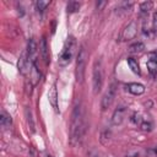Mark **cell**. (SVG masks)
Here are the masks:
<instances>
[{"label": "cell", "mask_w": 157, "mask_h": 157, "mask_svg": "<svg viewBox=\"0 0 157 157\" xmlns=\"http://www.w3.org/2000/svg\"><path fill=\"white\" fill-rule=\"evenodd\" d=\"M40 77H42V74H40L39 69L37 67V64H33L32 69H31V72H29V82H31V85L32 86L37 85L39 82Z\"/></svg>", "instance_id": "7c38bea8"}, {"label": "cell", "mask_w": 157, "mask_h": 157, "mask_svg": "<svg viewBox=\"0 0 157 157\" xmlns=\"http://www.w3.org/2000/svg\"><path fill=\"white\" fill-rule=\"evenodd\" d=\"M115 96H117V85L113 82V83H110V86L108 87V90L105 91V93L102 97V101H101L102 110H105L112 105V103L114 102Z\"/></svg>", "instance_id": "5b68a950"}, {"label": "cell", "mask_w": 157, "mask_h": 157, "mask_svg": "<svg viewBox=\"0 0 157 157\" xmlns=\"http://www.w3.org/2000/svg\"><path fill=\"white\" fill-rule=\"evenodd\" d=\"M48 101H49L50 105L53 107V109H54L56 113H59V105H58V91H56V86H55V83L52 86V88H50V91H49V93H48Z\"/></svg>", "instance_id": "30bf717a"}, {"label": "cell", "mask_w": 157, "mask_h": 157, "mask_svg": "<svg viewBox=\"0 0 157 157\" xmlns=\"http://www.w3.org/2000/svg\"><path fill=\"white\" fill-rule=\"evenodd\" d=\"M105 4H107L105 1H99V2H97V9H98V10H101Z\"/></svg>", "instance_id": "484cf974"}, {"label": "cell", "mask_w": 157, "mask_h": 157, "mask_svg": "<svg viewBox=\"0 0 157 157\" xmlns=\"http://www.w3.org/2000/svg\"><path fill=\"white\" fill-rule=\"evenodd\" d=\"M137 33V22L135 20L130 21L128 23V26L123 29V33H121V39L123 40H130L132 38H135Z\"/></svg>", "instance_id": "52a82bcc"}, {"label": "cell", "mask_w": 157, "mask_h": 157, "mask_svg": "<svg viewBox=\"0 0 157 157\" xmlns=\"http://www.w3.org/2000/svg\"><path fill=\"white\" fill-rule=\"evenodd\" d=\"M128 91L134 96H140L145 92V86L141 83H137V82H132V83L128 85Z\"/></svg>", "instance_id": "4fadbf2b"}, {"label": "cell", "mask_w": 157, "mask_h": 157, "mask_svg": "<svg viewBox=\"0 0 157 157\" xmlns=\"http://www.w3.org/2000/svg\"><path fill=\"white\" fill-rule=\"evenodd\" d=\"M25 115H26V120H27L28 129L31 130V132H34V121H33L32 112H31L29 108H26V109H25Z\"/></svg>", "instance_id": "2e32d148"}, {"label": "cell", "mask_w": 157, "mask_h": 157, "mask_svg": "<svg viewBox=\"0 0 157 157\" xmlns=\"http://www.w3.org/2000/svg\"><path fill=\"white\" fill-rule=\"evenodd\" d=\"M126 61H128V65H129V67L131 69V71H132L134 74H136V75H140V74H141L137 60H135L134 58H128Z\"/></svg>", "instance_id": "9a60e30c"}, {"label": "cell", "mask_w": 157, "mask_h": 157, "mask_svg": "<svg viewBox=\"0 0 157 157\" xmlns=\"http://www.w3.org/2000/svg\"><path fill=\"white\" fill-rule=\"evenodd\" d=\"M156 59H157V52L150 53V60H156Z\"/></svg>", "instance_id": "d4e9b609"}, {"label": "cell", "mask_w": 157, "mask_h": 157, "mask_svg": "<svg viewBox=\"0 0 157 157\" xmlns=\"http://www.w3.org/2000/svg\"><path fill=\"white\" fill-rule=\"evenodd\" d=\"M124 115H125V108L121 107V105L118 107V108L114 110V113H113L112 123H113L114 125H119V124H121L123 120H124Z\"/></svg>", "instance_id": "8fae6325"}, {"label": "cell", "mask_w": 157, "mask_h": 157, "mask_svg": "<svg viewBox=\"0 0 157 157\" xmlns=\"http://www.w3.org/2000/svg\"><path fill=\"white\" fill-rule=\"evenodd\" d=\"M75 50H76V39L72 36H69L63 45V49L59 54V59H58V64L60 66H66L71 63L74 55H75Z\"/></svg>", "instance_id": "7a4b0ae2"}, {"label": "cell", "mask_w": 157, "mask_h": 157, "mask_svg": "<svg viewBox=\"0 0 157 157\" xmlns=\"http://www.w3.org/2000/svg\"><path fill=\"white\" fill-rule=\"evenodd\" d=\"M140 128H141V130H144V131H150V130L152 129V123L148 121V120H144V121L140 124Z\"/></svg>", "instance_id": "7402d4cb"}, {"label": "cell", "mask_w": 157, "mask_h": 157, "mask_svg": "<svg viewBox=\"0 0 157 157\" xmlns=\"http://www.w3.org/2000/svg\"><path fill=\"white\" fill-rule=\"evenodd\" d=\"M37 44L34 42L33 38H31L28 40V45H27V54H28V58L31 60L32 64H37Z\"/></svg>", "instance_id": "9c48e42d"}, {"label": "cell", "mask_w": 157, "mask_h": 157, "mask_svg": "<svg viewBox=\"0 0 157 157\" xmlns=\"http://www.w3.org/2000/svg\"><path fill=\"white\" fill-rule=\"evenodd\" d=\"M87 50L85 45H81L76 56V69H75V77H76V82L82 83L83 78H85V70H86V63H87Z\"/></svg>", "instance_id": "3957f363"}, {"label": "cell", "mask_w": 157, "mask_h": 157, "mask_svg": "<svg viewBox=\"0 0 157 157\" xmlns=\"http://www.w3.org/2000/svg\"><path fill=\"white\" fill-rule=\"evenodd\" d=\"M144 49H145V44L141 43V42H136V43H134V44H131L129 47V53L137 54V53H141Z\"/></svg>", "instance_id": "e0dca14e"}, {"label": "cell", "mask_w": 157, "mask_h": 157, "mask_svg": "<svg viewBox=\"0 0 157 157\" xmlns=\"http://www.w3.org/2000/svg\"><path fill=\"white\" fill-rule=\"evenodd\" d=\"M36 6H37V10L39 12H43L47 9V6H49V1H42V0H39V1L36 2Z\"/></svg>", "instance_id": "44dd1931"}, {"label": "cell", "mask_w": 157, "mask_h": 157, "mask_svg": "<svg viewBox=\"0 0 157 157\" xmlns=\"http://www.w3.org/2000/svg\"><path fill=\"white\" fill-rule=\"evenodd\" d=\"M48 157H50V156H48Z\"/></svg>", "instance_id": "83f0119b"}, {"label": "cell", "mask_w": 157, "mask_h": 157, "mask_svg": "<svg viewBox=\"0 0 157 157\" xmlns=\"http://www.w3.org/2000/svg\"><path fill=\"white\" fill-rule=\"evenodd\" d=\"M32 65H33V64L31 63V60H29V58H28L27 50H25V52L20 55V58H18V61H17V69H18V71H20L22 75L27 76V75H29V72H31Z\"/></svg>", "instance_id": "8992f818"}, {"label": "cell", "mask_w": 157, "mask_h": 157, "mask_svg": "<svg viewBox=\"0 0 157 157\" xmlns=\"http://www.w3.org/2000/svg\"><path fill=\"white\" fill-rule=\"evenodd\" d=\"M152 7H153V2L152 1H144V2L140 4L141 12H148V11L152 10Z\"/></svg>", "instance_id": "ffe728a7"}, {"label": "cell", "mask_w": 157, "mask_h": 157, "mask_svg": "<svg viewBox=\"0 0 157 157\" xmlns=\"http://www.w3.org/2000/svg\"><path fill=\"white\" fill-rule=\"evenodd\" d=\"M86 132V120L85 112L81 103H76L71 114L70 120V144L72 146H77L81 144Z\"/></svg>", "instance_id": "6da1fadb"}, {"label": "cell", "mask_w": 157, "mask_h": 157, "mask_svg": "<svg viewBox=\"0 0 157 157\" xmlns=\"http://www.w3.org/2000/svg\"><path fill=\"white\" fill-rule=\"evenodd\" d=\"M39 55L42 58V60L44 61L45 65L49 64V49H48V44H47V39L45 37H42L40 38V42H39Z\"/></svg>", "instance_id": "ba28073f"}, {"label": "cell", "mask_w": 157, "mask_h": 157, "mask_svg": "<svg viewBox=\"0 0 157 157\" xmlns=\"http://www.w3.org/2000/svg\"><path fill=\"white\" fill-rule=\"evenodd\" d=\"M146 65H147L148 72H150L152 76H156V75H157V60H148Z\"/></svg>", "instance_id": "d6986e66"}, {"label": "cell", "mask_w": 157, "mask_h": 157, "mask_svg": "<svg viewBox=\"0 0 157 157\" xmlns=\"http://www.w3.org/2000/svg\"><path fill=\"white\" fill-rule=\"evenodd\" d=\"M11 123H12L11 115L7 114L5 110H2L1 114H0V125H1V128L2 129H7V128H10Z\"/></svg>", "instance_id": "5bb4252c"}, {"label": "cell", "mask_w": 157, "mask_h": 157, "mask_svg": "<svg viewBox=\"0 0 157 157\" xmlns=\"http://www.w3.org/2000/svg\"><path fill=\"white\" fill-rule=\"evenodd\" d=\"M131 121H132L134 124H136V125H140V124L144 121V119L141 118V115H140V114L134 113V114L131 115Z\"/></svg>", "instance_id": "603a6c76"}, {"label": "cell", "mask_w": 157, "mask_h": 157, "mask_svg": "<svg viewBox=\"0 0 157 157\" xmlns=\"http://www.w3.org/2000/svg\"><path fill=\"white\" fill-rule=\"evenodd\" d=\"M104 81V74H103V65L102 60L97 59L93 63V69H92V87H93V93H99L103 86Z\"/></svg>", "instance_id": "277c9868"}, {"label": "cell", "mask_w": 157, "mask_h": 157, "mask_svg": "<svg viewBox=\"0 0 157 157\" xmlns=\"http://www.w3.org/2000/svg\"><path fill=\"white\" fill-rule=\"evenodd\" d=\"M81 7V2L78 1H69L67 5H66V10H67V13H74V12H77Z\"/></svg>", "instance_id": "ac0fdd59"}, {"label": "cell", "mask_w": 157, "mask_h": 157, "mask_svg": "<svg viewBox=\"0 0 157 157\" xmlns=\"http://www.w3.org/2000/svg\"><path fill=\"white\" fill-rule=\"evenodd\" d=\"M152 28H153V31L157 33V11H155L153 17H152Z\"/></svg>", "instance_id": "cb8c5ba5"}, {"label": "cell", "mask_w": 157, "mask_h": 157, "mask_svg": "<svg viewBox=\"0 0 157 157\" xmlns=\"http://www.w3.org/2000/svg\"><path fill=\"white\" fill-rule=\"evenodd\" d=\"M153 152L157 155V146H155V147H153Z\"/></svg>", "instance_id": "4316f807"}]
</instances>
